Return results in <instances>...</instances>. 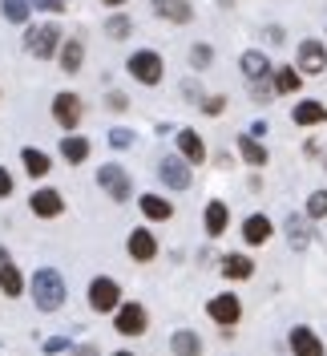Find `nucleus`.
Listing matches in <instances>:
<instances>
[{
    "mask_svg": "<svg viewBox=\"0 0 327 356\" xmlns=\"http://www.w3.org/2000/svg\"><path fill=\"white\" fill-rule=\"evenodd\" d=\"M33 304L41 312H57L65 304V280H61L57 267H41L33 275Z\"/></svg>",
    "mask_w": 327,
    "mask_h": 356,
    "instance_id": "1",
    "label": "nucleus"
},
{
    "mask_svg": "<svg viewBox=\"0 0 327 356\" xmlns=\"http://www.w3.org/2000/svg\"><path fill=\"white\" fill-rule=\"evenodd\" d=\"M89 308L93 312H117L121 308V288H117V280L97 275V280L89 284Z\"/></svg>",
    "mask_w": 327,
    "mask_h": 356,
    "instance_id": "2",
    "label": "nucleus"
},
{
    "mask_svg": "<svg viewBox=\"0 0 327 356\" xmlns=\"http://www.w3.org/2000/svg\"><path fill=\"white\" fill-rule=\"evenodd\" d=\"M57 44H61V29L57 24H37V29H28V37H24V49L33 53V57H53L57 53Z\"/></svg>",
    "mask_w": 327,
    "mask_h": 356,
    "instance_id": "3",
    "label": "nucleus"
},
{
    "mask_svg": "<svg viewBox=\"0 0 327 356\" xmlns=\"http://www.w3.org/2000/svg\"><path fill=\"white\" fill-rule=\"evenodd\" d=\"M206 316H210L215 324H222V328H235V324L242 320V304H239V296H230V291L215 296V300L206 304Z\"/></svg>",
    "mask_w": 327,
    "mask_h": 356,
    "instance_id": "4",
    "label": "nucleus"
},
{
    "mask_svg": "<svg viewBox=\"0 0 327 356\" xmlns=\"http://www.w3.org/2000/svg\"><path fill=\"white\" fill-rule=\"evenodd\" d=\"M97 182H101V186L109 191V199H113V202H126V199L133 195V182H130V175H126L121 166H113V162H106V166L97 170Z\"/></svg>",
    "mask_w": 327,
    "mask_h": 356,
    "instance_id": "5",
    "label": "nucleus"
},
{
    "mask_svg": "<svg viewBox=\"0 0 327 356\" xmlns=\"http://www.w3.org/2000/svg\"><path fill=\"white\" fill-rule=\"evenodd\" d=\"M146 324H150V312L142 308V304H121L117 316H113V328H117L121 336H142Z\"/></svg>",
    "mask_w": 327,
    "mask_h": 356,
    "instance_id": "6",
    "label": "nucleus"
},
{
    "mask_svg": "<svg viewBox=\"0 0 327 356\" xmlns=\"http://www.w3.org/2000/svg\"><path fill=\"white\" fill-rule=\"evenodd\" d=\"M130 73L142 81V86H158V81H162V57L150 53V49H142V53L130 57Z\"/></svg>",
    "mask_w": 327,
    "mask_h": 356,
    "instance_id": "7",
    "label": "nucleus"
},
{
    "mask_svg": "<svg viewBox=\"0 0 327 356\" xmlns=\"http://www.w3.org/2000/svg\"><path fill=\"white\" fill-rule=\"evenodd\" d=\"M287 344H291V353L295 356H324V340L311 332L307 324H295L291 336H287Z\"/></svg>",
    "mask_w": 327,
    "mask_h": 356,
    "instance_id": "8",
    "label": "nucleus"
},
{
    "mask_svg": "<svg viewBox=\"0 0 327 356\" xmlns=\"http://www.w3.org/2000/svg\"><path fill=\"white\" fill-rule=\"evenodd\" d=\"M53 113H57V122H61L65 130H77V122H81V102H77V93H57V97H53Z\"/></svg>",
    "mask_w": 327,
    "mask_h": 356,
    "instance_id": "9",
    "label": "nucleus"
},
{
    "mask_svg": "<svg viewBox=\"0 0 327 356\" xmlns=\"http://www.w3.org/2000/svg\"><path fill=\"white\" fill-rule=\"evenodd\" d=\"M158 175H162L166 186H174V191H186V186H190V166H186L182 158H162Z\"/></svg>",
    "mask_w": 327,
    "mask_h": 356,
    "instance_id": "10",
    "label": "nucleus"
},
{
    "mask_svg": "<svg viewBox=\"0 0 327 356\" xmlns=\"http://www.w3.org/2000/svg\"><path fill=\"white\" fill-rule=\"evenodd\" d=\"M299 69H303V73H311V77H315V73H324L327 69V49L319 41H303L299 44Z\"/></svg>",
    "mask_w": 327,
    "mask_h": 356,
    "instance_id": "11",
    "label": "nucleus"
},
{
    "mask_svg": "<svg viewBox=\"0 0 327 356\" xmlns=\"http://www.w3.org/2000/svg\"><path fill=\"white\" fill-rule=\"evenodd\" d=\"M153 13L162 17V21H174V24H186L190 17H194V8L186 4V0H150Z\"/></svg>",
    "mask_w": 327,
    "mask_h": 356,
    "instance_id": "12",
    "label": "nucleus"
},
{
    "mask_svg": "<svg viewBox=\"0 0 327 356\" xmlns=\"http://www.w3.org/2000/svg\"><path fill=\"white\" fill-rule=\"evenodd\" d=\"M170 353L174 356H202V340H198V332L178 328V332L170 336Z\"/></svg>",
    "mask_w": 327,
    "mask_h": 356,
    "instance_id": "13",
    "label": "nucleus"
},
{
    "mask_svg": "<svg viewBox=\"0 0 327 356\" xmlns=\"http://www.w3.org/2000/svg\"><path fill=\"white\" fill-rule=\"evenodd\" d=\"M130 255L137 259V264H150L153 255H158V243H153L150 231H133L130 235Z\"/></svg>",
    "mask_w": 327,
    "mask_h": 356,
    "instance_id": "14",
    "label": "nucleus"
},
{
    "mask_svg": "<svg viewBox=\"0 0 327 356\" xmlns=\"http://www.w3.org/2000/svg\"><path fill=\"white\" fill-rule=\"evenodd\" d=\"M33 211H37L41 219H53V215H61V211H65V202H61L57 191H37V195H33Z\"/></svg>",
    "mask_w": 327,
    "mask_h": 356,
    "instance_id": "15",
    "label": "nucleus"
},
{
    "mask_svg": "<svg viewBox=\"0 0 327 356\" xmlns=\"http://www.w3.org/2000/svg\"><path fill=\"white\" fill-rule=\"evenodd\" d=\"M226 219H230V215H226V202H206V215H202V222H206V235H222V231H226Z\"/></svg>",
    "mask_w": 327,
    "mask_h": 356,
    "instance_id": "16",
    "label": "nucleus"
},
{
    "mask_svg": "<svg viewBox=\"0 0 327 356\" xmlns=\"http://www.w3.org/2000/svg\"><path fill=\"white\" fill-rule=\"evenodd\" d=\"M242 239L246 243H267L271 239V219L267 215H251V219L242 222Z\"/></svg>",
    "mask_w": 327,
    "mask_h": 356,
    "instance_id": "17",
    "label": "nucleus"
},
{
    "mask_svg": "<svg viewBox=\"0 0 327 356\" xmlns=\"http://www.w3.org/2000/svg\"><path fill=\"white\" fill-rule=\"evenodd\" d=\"M222 275H226V280H251V275H255V264H251L246 255L235 251V255H226V259H222Z\"/></svg>",
    "mask_w": 327,
    "mask_h": 356,
    "instance_id": "18",
    "label": "nucleus"
},
{
    "mask_svg": "<svg viewBox=\"0 0 327 356\" xmlns=\"http://www.w3.org/2000/svg\"><path fill=\"white\" fill-rule=\"evenodd\" d=\"M242 73H246V77H251V81H255V86H259L262 77H267V73H271V61H267V57H262V53H255V49H251V53H242Z\"/></svg>",
    "mask_w": 327,
    "mask_h": 356,
    "instance_id": "19",
    "label": "nucleus"
},
{
    "mask_svg": "<svg viewBox=\"0 0 327 356\" xmlns=\"http://www.w3.org/2000/svg\"><path fill=\"white\" fill-rule=\"evenodd\" d=\"M287 243L295 247V251H303V247L311 243V227H307L303 215H291V219H287Z\"/></svg>",
    "mask_w": 327,
    "mask_h": 356,
    "instance_id": "20",
    "label": "nucleus"
},
{
    "mask_svg": "<svg viewBox=\"0 0 327 356\" xmlns=\"http://www.w3.org/2000/svg\"><path fill=\"white\" fill-rule=\"evenodd\" d=\"M291 118H295L299 126H319V122H327V106H319V102H299Z\"/></svg>",
    "mask_w": 327,
    "mask_h": 356,
    "instance_id": "21",
    "label": "nucleus"
},
{
    "mask_svg": "<svg viewBox=\"0 0 327 356\" xmlns=\"http://www.w3.org/2000/svg\"><path fill=\"white\" fill-rule=\"evenodd\" d=\"M178 150L186 154V162H202V158H206V146H202V138H198L194 130L178 134Z\"/></svg>",
    "mask_w": 327,
    "mask_h": 356,
    "instance_id": "22",
    "label": "nucleus"
},
{
    "mask_svg": "<svg viewBox=\"0 0 327 356\" xmlns=\"http://www.w3.org/2000/svg\"><path fill=\"white\" fill-rule=\"evenodd\" d=\"M81 61H85V44L81 41H65V49H61V73H77Z\"/></svg>",
    "mask_w": 327,
    "mask_h": 356,
    "instance_id": "23",
    "label": "nucleus"
},
{
    "mask_svg": "<svg viewBox=\"0 0 327 356\" xmlns=\"http://www.w3.org/2000/svg\"><path fill=\"white\" fill-rule=\"evenodd\" d=\"M21 162H24V170H28L33 178H44V175H49V166H53V162H49V154L33 150V146H28V150L21 154Z\"/></svg>",
    "mask_w": 327,
    "mask_h": 356,
    "instance_id": "24",
    "label": "nucleus"
},
{
    "mask_svg": "<svg viewBox=\"0 0 327 356\" xmlns=\"http://www.w3.org/2000/svg\"><path fill=\"white\" fill-rule=\"evenodd\" d=\"M142 215H146V219H170L174 207L166 199H158V195H142Z\"/></svg>",
    "mask_w": 327,
    "mask_h": 356,
    "instance_id": "25",
    "label": "nucleus"
},
{
    "mask_svg": "<svg viewBox=\"0 0 327 356\" xmlns=\"http://www.w3.org/2000/svg\"><path fill=\"white\" fill-rule=\"evenodd\" d=\"M61 154H65L69 162H85L89 158V142L81 138V134H69L65 142H61Z\"/></svg>",
    "mask_w": 327,
    "mask_h": 356,
    "instance_id": "26",
    "label": "nucleus"
},
{
    "mask_svg": "<svg viewBox=\"0 0 327 356\" xmlns=\"http://www.w3.org/2000/svg\"><path fill=\"white\" fill-rule=\"evenodd\" d=\"M239 154L246 158L251 166H267V150H262V146L255 142V138H251V134H242V138H239Z\"/></svg>",
    "mask_w": 327,
    "mask_h": 356,
    "instance_id": "27",
    "label": "nucleus"
},
{
    "mask_svg": "<svg viewBox=\"0 0 327 356\" xmlns=\"http://www.w3.org/2000/svg\"><path fill=\"white\" fill-rule=\"evenodd\" d=\"M21 288H24L21 271H17V264H8L0 271V291H4V296H21Z\"/></svg>",
    "mask_w": 327,
    "mask_h": 356,
    "instance_id": "28",
    "label": "nucleus"
},
{
    "mask_svg": "<svg viewBox=\"0 0 327 356\" xmlns=\"http://www.w3.org/2000/svg\"><path fill=\"white\" fill-rule=\"evenodd\" d=\"M28 8H33L28 0H4V8H0V13H4V21L24 24V21H28Z\"/></svg>",
    "mask_w": 327,
    "mask_h": 356,
    "instance_id": "29",
    "label": "nucleus"
},
{
    "mask_svg": "<svg viewBox=\"0 0 327 356\" xmlns=\"http://www.w3.org/2000/svg\"><path fill=\"white\" fill-rule=\"evenodd\" d=\"M275 89H279V93H295V89H299V73H295V69H279V73H275Z\"/></svg>",
    "mask_w": 327,
    "mask_h": 356,
    "instance_id": "30",
    "label": "nucleus"
},
{
    "mask_svg": "<svg viewBox=\"0 0 327 356\" xmlns=\"http://www.w3.org/2000/svg\"><path fill=\"white\" fill-rule=\"evenodd\" d=\"M307 215H311V219H324L327 215V191H315V195L307 199Z\"/></svg>",
    "mask_w": 327,
    "mask_h": 356,
    "instance_id": "31",
    "label": "nucleus"
},
{
    "mask_svg": "<svg viewBox=\"0 0 327 356\" xmlns=\"http://www.w3.org/2000/svg\"><path fill=\"white\" fill-rule=\"evenodd\" d=\"M130 17H109V37H113V41H126V37H130Z\"/></svg>",
    "mask_w": 327,
    "mask_h": 356,
    "instance_id": "32",
    "label": "nucleus"
},
{
    "mask_svg": "<svg viewBox=\"0 0 327 356\" xmlns=\"http://www.w3.org/2000/svg\"><path fill=\"white\" fill-rule=\"evenodd\" d=\"M210 61H215V53H210V44H194V49H190V65H194V69H206Z\"/></svg>",
    "mask_w": 327,
    "mask_h": 356,
    "instance_id": "33",
    "label": "nucleus"
},
{
    "mask_svg": "<svg viewBox=\"0 0 327 356\" xmlns=\"http://www.w3.org/2000/svg\"><path fill=\"white\" fill-rule=\"evenodd\" d=\"M109 142H113L117 150H126V146H133V134L130 130H109Z\"/></svg>",
    "mask_w": 327,
    "mask_h": 356,
    "instance_id": "34",
    "label": "nucleus"
},
{
    "mask_svg": "<svg viewBox=\"0 0 327 356\" xmlns=\"http://www.w3.org/2000/svg\"><path fill=\"white\" fill-rule=\"evenodd\" d=\"M33 8H49V13H65L69 0H33Z\"/></svg>",
    "mask_w": 327,
    "mask_h": 356,
    "instance_id": "35",
    "label": "nucleus"
},
{
    "mask_svg": "<svg viewBox=\"0 0 327 356\" xmlns=\"http://www.w3.org/2000/svg\"><path fill=\"white\" fill-rule=\"evenodd\" d=\"M202 110H206V113H222V110H226V97H206V102H202Z\"/></svg>",
    "mask_w": 327,
    "mask_h": 356,
    "instance_id": "36",
    "label": "nucleus"
},
{
    "mask_svg": "<svg viewBox=\"0 0 327 356\" xmlns=\"http://www.w3.org/2000/svg\"><path fill=\"white\" fill-rule=\"evenodd\" d=\"M65 348H69L65 336H53V340H44V353H65Z\"/></svg>",
    "mask_w": 327,
    "mask_h": 356,
    "instance_id": "37",
    "label": "nucleus"
},
{
    "mask_svg": "<svg viewBox=\"0 0 327 356\" xmlns=\"http://www.w3.org/2000/svg\"><path fill=\"white\" fill-rule=\"evenodd\" d=\"M8 195H12V175L0 166V199H8Z\"/></svg>",
    "mask_w": 327,
    "mask_h": 356,
    "instance_id": "38",
    "label": "nucleus"
},
{
    "mask_svg": "<svg viewBox=\"0 0 327 356\" xmlns=\"http://www.w3.org/2000/svg\"><path fill=\"white\" fill-rule=\"evenodd\" d=\"M126 106H130L126 93H109V110H126Z\"/></svg>",
    "mask_w": 327,
    "mask_h": 356,
    "instance_id": "39",
    "label": "nucleus"
},
{
    "mask_svg": "<svg viewBox=\"0 0 327 356\" xmlns=\"http://www.w3.org/2000/svg\"><path fill=\"white\" fill-rule=\"evenodd\" d=\"M182 93H186V97H190V102H206V97H202V93H198V86H194V81H186V86H182Z\"/></svg>",
    "mask_w": 327,
    "mask_h": 356,
    "instance_id": "40",
    "label": "nucleus"
},
{
    "mask_svg": "<svg viewBox=\"0 0 327 356\" xmlns=\"http://www.w3.org/2000/svg\"><path fill=\"white\" fill-rule=\"evenodd\" d=\"M267 41H271V44H283V29H267Z\"/></svg>",
    "mask_w": 327,
    "mask_h": 356,
    "instance_id": "41",
    "label": "nucleus"
},
{
    "mask_svg": "<svg viewBox=\"0 0 327 356\" xmlns=\"http://www.w3.org/2000/svg\"><path fill=\"white\" fill-rule=\"evenodd\" d=\"M73 356H97V348H93V344H81V348H77Z\"/></svg>",
    "mask_w": 327,
    "mask_h": 356,
    "instance_id": "42",
    "label": "nucleus"
},
{
    "mask_svg": "<svg viewBox=\"0 0 327 356\" xmlns=\"http://www.w3.org/2000/svg\"><path fill=\"white\" fill-rule=\"evenodd\" d=\"M12 264V259H8V251H4V247H0V271H4V267Z\"/></svg>",
    "mask_w": 327,
    "mask_h": 356,
    "instance_id": "43",
    "label": "nucleus"
},
{
    "mask_svg": "<svg viewBox=\"0 0 327 356\" xmlns=\"http://www.w3.org/2000/svg\"><path fill=\"white\" fill-rule=\"evenodd\" d=\"M106 4H126V0H106Z\"/></svg>",
    "mask_w": 327,
    "mask_h": 356,
    "instance_id": "44",
    "label": "nucleus"
},
{
    "mask_svg": "<svg viewBox=\"0 0 327 356\" xmlns=\"http://www.w3.org/2000/svg\"><path fill=\"white\" fill-rule=\"evenodd\" d=\"M113 356H133V353H113Z\"/></svg>",
    "mask_w": 327,
    "mask_h": 356,
    "instance_id": "45",
    "label": "nucleus"
}]
</instances>
